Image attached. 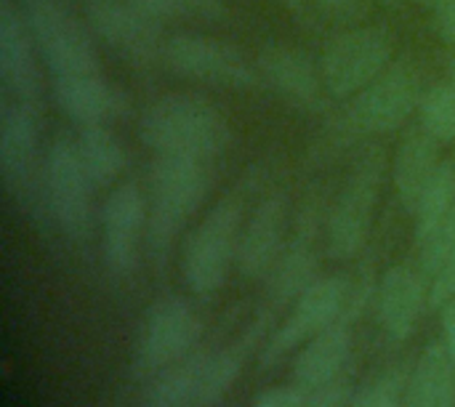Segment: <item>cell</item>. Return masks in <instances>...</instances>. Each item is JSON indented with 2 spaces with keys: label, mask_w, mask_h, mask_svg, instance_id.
Segmentation results:
<instances>
[{
  "label": "cell",
  "mask_w": 455,
  "mask_h": 407,
  "mask_svg": "<svg viewBox=\"0 0 455 407\" xmlns=\"http://www.w3.org/2000/svg\"><path fill=\"white\" fill-rule=\"evenodd\" d=\"M211 189V160L155 157L147 197V256L157 272L165 269L181 232L200 211Z\"/></svg>",
  "instance_id": "6da1fadb"
},
{
  "label": "cell",
  "mask_w": 455,
  "mask_h": 407,
  "mask_svg": "<svg viewBox=\"0 0 455 407\" xmlns=\"http://www.w3.org/2000/svg\"><path fill=\"white\" fill-rule=\"evenodd\" d=\"M139 139L157 157L213 160L232 144V125L211 99L197 93H168L144 109Z\"/></svg>",
  "instance_id": "7a4b0ae2"
},
{
  "label": "cell",
  "mask_w": 455,
  "mask_h": 407,
  "mask_svg": "<svg viewBox=\"0 0 455 407\" xmlns=\"http://www.w3.org/2000/svg\"><path fill=\"white\" fill-rule=\"evenodd\" d=\"M264 331L267 325L256 320L237 344L197 349L176 368L152 379L139 407H216L237 381L251 349H256V341Z\"/></svg>",
  "instance_id": "3957f363"
},
{
  "label": "cell",
  "mask_w": 455,
  "mask_h": 407,
  "mask_svg": "<svg viewBox=\"0 0 455 407\" xmlns=\"http://www.w3.org/2000/svg\"><path fill=\"white\" fill-rule=\"evenodd\" d=\"M0 179L5 195L32 219L51 224L45 205V160L40 157V109L0 99Z\"/></svg>",
  "instance_id": "277c9868"
},
{
  "label": "cell",
  "mask_w": 455,
  "mask_h": 407,
  "mask_svg": "<svg viewBox=\"0 0 455 407\" xmlns=\"http://www.w3.org/2000/svg\"><path fill=\"white\" fill-rule=\"evenodd\" d=\"M360 285H349L347 277L325 275L317 277L285 312L283 323L269 333L259 352V365L267 371L285 360L291 352H299L307 341L320 336L325 328L336 325L341 317L360 312L365 304Z\"/></svg>",
  "instance_id": "5b68a950"
},
{
  "label": "cell",
  "mask_w": 455,
  "mask_h": 407,
  "mask_svg": "<svg viewBox=\"0 0 455 407\" xmlns=\"http://www.w3.org/2000/svg\"><path fill=\"white\" fill-rule=\"evenodd\" d=\"M243 227V200L229 195L219 200L187 235L181 248V277L195 296H213L227 283L232 267H237Z\"/></svg>",
  "instance_id": "8992f818"
},
{
  "label": "cell",
  "mask_w": 455,
  "mask_h": 407,
  "mask_svg": "<svg viewBox=\"0 0 455 407\" xmlns=\"http://www.w3.org/2000/svg\"><path fill=\"white\" fill-rule=\"evenodd\" d=\"M203 320L197 309L181 296H165L155 301L136 331L131 376L136 381H152L160 373L176 368L200 349Z\"/></svg>",
  "instance_id": "52a82bcc"
},
{
  "label": "cell",
  "mask_w": 455,
  "mask_h": 407,
  "mask_svg": "<svg viewBox=\"0 0 455 407\" xmlns=\"http://www.w3.org/2000/svg\"><path fill=\"white\" fill-rule=\"evenodd\" d=\"M421 72L411 61H395L384 75L352 96L341 123L336 128L339 139L381 136L403 128L413 112H419L424 96Z\"/></svg>",
  "instance_id": "ba28073f"
},
{
  "label": "cell",
  "mask_w": 455,
  "mask_h": 407,
  "mask_svg": "<svg viewBox=\"0 0 455 407\" xmlns=\"http://www.w3.org/2000/svg\"><path fill=\"white\" fill-rule=\"evenodd\" d=\"M384 179V155L379 147H368L355 168L349 171L344 187L339 189L328 219H325V248L336 261L355 259L371 235L373 213L381 195Z\"/></svg>",
  "instance_id": "9c48e42d"
},
{
  "label": "cell",
  "mask_w": 455,
  "mask_h": 407,
  "mask_svg": "<svg viewBox=\"0 0 455 407\" xmlns=\"http://www.w3.org/2000/svg\"><path fill=\"white\" fill-rule=\"evenodd\" d=\"M21 11L51 77L101 72V59L88 27L64 0H21Z\"/></svg>",
  "instance_id": "30bf717a"
},
{
  "label": "cell",
  "mask_w": 455,
  "mask_h": 407,
  "mask_svg": "<svg viewBox=\"0 0 455 407\" xmlns=\"http://www.w3.org/2000/svg\"><path fill=\"white\" fill-rule=\"evenodd\" d=\"M163 64L184 80L213 88L253 91L264 83L259 64H253L243 53V48L195 32H179L165 37Z\"/></svg>",
  "instance_id": "8fae6325"
},
{
  "label": "cell",
  "mask_w": 455,
  "mask_h": 407,
  "mask_svg": "<svg viewBox=\"0 0 455 407\" xmlns=\"http://www.w3.org/2000/svg\"><path fill=\"white\" fill-rule=\"evenodd\" d=\"M395 40L387 27H352L339 32L323 51L320 72L333 99H352L395 61Z\"/></svg>",
  "instance_id": "7c38bea8"
},
{
  "label": "cell",
  "mask_w": 455,
  "mask_h": 407,
  "mask_svg": "<svg viewBox=\"0 0 455 407\" xmlns=\"http://www.w3.org/2000/svg\"><path fill=\"white\" fill-rule=\"evenodd\" d=\"M93 192L72 139L56 136L45 152V205L51 224L72 243H85L93 232Z\"/></svg>",
  "instance_id": "4fadbf2b"
},
{
  "label": "cell",
  "mask_w": 455,
  "mask_h": 407,
  "mask_svg": "<svg viewBox=\"0 0 455 407\" xmlns=\"http://www.w3.org/2000/svg\"><path fill=\"white\" fill-rule=\"evenodd\" d=\"M101 261L109 277L131 280L139 269L141 251H147V197L133 184H117L101 211Z\"/></svg>",
  "instance_id": "5bb4252c"
},
{
  "label": "cell",
  "mask_w": 455,
  "mask_h": 407,
  "mask_svg": "<svg viewBox=\"0 0 455 407\" xmlns=\"http://www.w3.org/2000/svg\"><path fill=\"white\" fill-rule=\"evenodd\" d=\"M317 237H320V211L315 203H307L299 213V224L285 243L283 256L269 272V285L264 296L261 323H272L285 307H291L315 280H317Z\"/></svg>",
  "instance_id": "9a60e30c"
},
{
  "label": "cell",
  "mask_w": 455,
  "mask_h": 407,
  "mask_svg": "<svg viewBox=\"0 0 455 407\" xmlns=\"http://www.w3.org/2000/svg\"><path fill=\"white\" fill-rule=\"evenodd\" d=\"M91 29L123 59L139 67L163 64L165 37L160 32V21L149 19L128 0H101L88 5Z\"/></svg>",
  "instance_id": "2e32d148"
},
{
  "label": "cell",
  "mask_w": 455,
  "mask_h": 407,
  "mask_svg": "<svg viewBox=\"0 0 455 407\" xmlns=\"http://www.w3.org/2000/svg\"><path fill=\"white\" fill-rule=\"evenodd\" d=\"M37 45L32 40L24 11L11 0H0V85L3 96L40 109L43 80L37 67Z\"/></svg>",
  "instance_id": "e0dca14e"
},
{
  "label": "cell",
  "mask_w": 455,
  "mask_h": 407,
  "mask_svg": "<svg viewBox=\"0 0 455 407\" xmlns=\"http://www.w3.org/2000/svg\"><path fill=\"white\" fill-rule=\"evenodd\" d=\"M429 277L408 264L387 269L376 288V317L381 333L392 344H405L429 309Z\"/></svg>",
  "instance_id": "ac0fdd59"
},
{
  "label": "cell",
  "mask_w": 455,
  "mask_h": 407,
  "mask_svg": "<svg viewBox=\"0 0 455 407\" xmlns=\"http://www.w3.org/2000/svg\"><path fill=\"white\" fill-rule=\"evenodd\" d=\"M288 243V197L285 192L267 195L253 213L248 216L240 248H237V272L245 280L269 277L277 259Z\"/></svg>",
  "instance_id": "d6986e66"
},
{
  "label": "cell",
  "mask_w": 455,
  "mask_h": 407,
  "mask_svg": "<svg viewBox=\"0 0 455 407\" xmlns=\"http://www.w3.org/2000/svg\"><path fill=\"white\" fill-rule=\"evenodd\" d=\"M256 64L264 85H269L291 107L304 112H315L323 107V72L304 48L272 43L261 48Z\"/></svg>",
  "instance_id": "ffe728a7"
},
{
  "label": "cell",
  "mask_w": 455,
  "mask_h": 407,
  "mask_svg": "<svg viewBox=\"0 0 455 407\" xmlns=\"http://www.w3.org/2000/svg\"><path fill=\"white\" fill-rule=\"evenodd\" d=\"M51 96L56 107L77 128L80 125H112L128 112L125 93L101 72L51 77Z\"/></svg>",
  "instance_id": "44dd1931"
},
{
  "label": "cell",
  "mask_w": 455,
  "mask_h": 407,
  "mask_svg": "<svg viewBox=\"0 0 455 407\" xmlns=\"http://www.w3.org/2000/svg\"><path fill=\"white\" fill-rule=\"evenodd\" d=\"M355 315L341 317L336 325L325 328L320 336L307 341L293 360V384L301 389H328L347 384L352 365V323Z\"/></svg>",
  "instance_id": "7402d4cb"
},
{
  "label": "cell",
  "mask_w": 455,
  "mask_h": 407,
  "mask_svg": "<svg viewBox=\"0 0 455 407\" xmlns=\"http://www.w3.org/2000/svg\"><path fill=\"white\" fill-rule=\"evenodd\" d=\"M440 141L432 139L421 125L411 128L395 152V163H392V184L397 192V200L405 211H416V203L424 192V187L429 184V179L435 176L440 160Z\"/></svg>",
  "instance_id": "603a6c76"
},
{
  "label": "cell",
  "mask_w": 455,
  "mask_h": 407,
  "mask_svg": "<svg viewBox=\"0 0 455 407\" xmlns=\"http://www.w3.org/2000/svg\"><path fill=\"white\" fill-rule=\"evenodd\" d=\"M403 407H455V363L445 344H432L416 360Z\"/></svg>",
  "instance_id": "cb8c5ba5"
},
{
  "label": "cell",
  "mask_w": 455,
  "mask_h": 407,
  "mask_svg": "<svg viewBox=\"0 0 455 407\" xmlns=\"http://www.w3.org/2000/svg\"><path fill=\"white\" fill-rule=\"evenodd\" d=\"M72 144L83 171L96 189H107L123 176L128 165V152L109 125H80L72 136Z\"/></svg>",
  "instance_id": "d4e9b609"
},
{
  "label": "cell",
  "mask_w": 455,
  "mask_h": 407,
  "mask_svg": "<svg viewBox=\"0 0 455 407\" xmlns=\"http://www.w3.org/2000/svg\"><path fill=\"white\" fill-rule=\"evenodd\" d=\"M455 205V165L453 163H440L429 184L424 187L419 203H416V245L424 243L451 213Z\"/></svg>",
  "instance_id": "484cf974"
},
{
  "label": "cell",
  "mask_w": 455,
  "mask_h": 407,
  "mask_svg": "<svg viewBox=\"0 0 455 407\" xmlns=\"http://www.w3.org/2000/svg\"><path fill=\"white\" fill-rule=\"evenodd\" d=\"M419 125L440 144L455 141V85L451 80L435 83L424 91L419 104Z\"/></svg>",
  "instance_id": "4316f807"
},
{
  "label": "cell",
  "mask_w": 455,
  "mask_h": 407,
  "mask_svg": "<svg viewBox=\"0 0 455 407\" xmlns=\"http://www.w3.org/2000/svg\"><path fill=\"white\" fill-rule=\"evenodd\" d=\"M349 405V384H336L328 389H301L296 384L272 387L256 397L253 407H347Z\"/></svg>",
  "instance_id": "83f0119b"
},
{
  "label": "cell",
  "mask_w": 455,
  "mask_h": 407,
  "mask_svg": "<svg viewBox=\"0 0 455 407\" xmlns=\"http://www.w3.org/2000/svg\"><path fill=\"white\" fill-rule=\"evenodd\" d=\"M133 8L147 13L155 21H171V19H205L219 21L227 16L224 0H128Z\"/></svg>",
  "instance_id": "f1b7e54d"
},
{
  "label": "cell",
  "mask_w": 455,
  "mask_h": 407,
  "mask_svg": "<svg viewBox=\"0 0 455 407\" xmlns=\"http://www.w3.org/2000/svg\"><path fill=\"white\" fill-rule=\"evenodd\" d=\"M455 245V205L451 208V213L443 219V224L424 240V243H419L416 248H419V267H421V272L427 275V277H432L440 267H443V261L448 259V253L453 251Z\"/></svg>",
  "instance_id": "f546056e"
},
{
  "label": "cell",
  "mask_w": 455,
  "mask_h": 407,
  "mask_svg": "<svg viewBox=\"0 0 455 407\" xmlns=\"http://www.w3.org/2000/svg\"><path fill=\"white\" fill-rule=\"evenodd\" d=\"M405 376L400 371H392L373 384H368L357 397L349 400L347 407H403L405 400Z\"/></svg>",
  "instance_id": "4dcf8cb0"
},
{
  "label": "cell",
  "mask_w": 455,
  "mask_h": 407,
  "mask_svg": "<svg viewBox=\"0 0 455 407\" xmlns=\"http://www.w3.org/2000/svg\"><path fill=\"white\" fill-rule=\"evenodd\" d=\"M455 299V245L443 267L429 277V309H445Z\"/></svg>",
  "instance_id": "1f68e13d"
},
{
  "label": "cell",
  "mask_w": 455,
  "mask_h": 407,
  "mask_svg": "<svg viewBox=\"0 0 455 407\" xmlns=\"http://www.w3.org/2000/svg\"><path fill=\"white\" fill-rule=\"evenodd\" d=\"M312 5H317L320 11H325L333 19L341 21H355L363 19L368 11V0H309Z\"/></svg>",
  "instance_id": "d6a6232c"
},
{
  "label": "cell",
  "mask_w": 455,
  "mask_h": 407,
  "mask_svg": "<svg viewBox=\"0 0 455 407\" xmlns=\"http://www.w3.org/2000/svg\"><path fill=\"white\" fill-rule=\"evenodd\" d=\"M432 11H435L437 32L455 48V0H440Z\"/></svg>",
  "instance_id": "836d02e7"
},
{
  "label": "cell",
  "mask_w": 455,
  "mask_h": 407,
  "mask_svg": "<svg viewBox=\"0 0 455 407\" xmlns=\"http://www.w3.org/2000/svg\"><path fill=\"white\" fill-rule=\"evenodd\" d=\"M443 344L455 363V299L443 309Z\"/></svg>",
  "instance_id": "e575fe53"
},
{
  "label": "cell",
  "mask_w": 455,
  "mask_h": 407,
  "mask_svg": "<svg viewBox=\"0 0 455 407\" xmlns=\"http://www.w3.org/2000/svg\"><path fill=\"white\" fill-rule=\"evenodd\" d=\"M411 3H416V5H429V8H435L440 0H411Z\"/></svg>",
  "instance_id": "d590c367"
},
{
  "label": "cell",
  "mask_w": 455,
  "mask_h": 407,
  "mask_svg": "<svg viewBox=\"0 0 455 407\" xmlns=\"http://www.w3.org/2000/svg\"><path fill=\"white\" fill-rule=\"evenodd\" d=\"M448 80H451V83H453V85H455V61H453V64H451V77H448Z\"/></svg>",
  "instance_id": "8d00e7d4"
},
{
  "label": "cell",
  "mask_w": 455,
  "mask_h": 407,
  "mask_svg": "<svg viewBox=\"0 0 455 407\" xmlns=\"http://www.w3.org/2000/svg\"><path fill=\"white\" fill-rule=\"evenodd\" d=\"M85 3H88V5H91V3H101V0H85Z\"/></svg>",
  "instance_id": "74e56055"
},
{
  "label": "cell",
  "mask_w": 455,
  "mask_h": 407,
  "mask_svg": "<svg viewBox=\"0 0 455 407\" xmlns=\"http://www.w3.org/2000/svg\"><path fill=\"white\" fill-rule=\"evenodd\" d=\"M379 3H395V0H379Z\"/></svg>",
  "instance_id": "f35d334b"
},
{
  "label": "cell",
  "mask_w": 455,
  "mask_h": 407,
  "mask_svg": "<svg viewBox=\"0 0 455 407\" xmlns=\"http://www.w3.org/2000/svg\"><path fill=\"white\" fill-rule=\"evenodd\" d=\"M288 3H291V0H288Z\"/></svg>",
  "instance_id": "ab89813d"
}]
</instances>
